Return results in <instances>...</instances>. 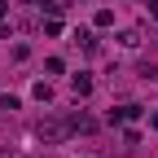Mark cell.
<instances>
[{
  "mask_svg": "<svg viewBox=\"0 0 158 158\" xmlns=\"http://www.w3.org/2000/svg\"><path fill=\"white\" fill-rule=\"evenodd\" d=\"M5 5H9V0H0V13H5Z\"/></svg>",
  "mask_w": 158,
  "mask_h": 158,
  "instance_id": "cell-1",
  "label": "cell"
}]
</instances>
